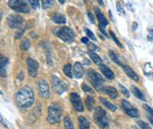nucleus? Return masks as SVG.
<instances>
[{
	"instance_id": "f257e3e1",
	"label": "nucleus",
	"mask_w": 153,
	"mask_h": 129,
	"mask_svg": "<svg viewBox=\"0 0 153 129\" xmlns=\"http://www.w3.org/2000/svg\"><path fill=\"white\" fill-rule=\"evenodd\" d=\"M34 93H33L32 89L29 87H24L15 94L14 96V103L16 106L22 109H27V108L31 107L34 103Z\"/></svg>"
},
{
	"instance_id": "f03ea898",
	"label": "nucleus",
	"mask_w": 153,
	"mask_h": 129,
	"mask_svg": "<svg viewBox=\"0 0 153 129\" xmlns=\"http://www.w3.org/2000/svg\"><path fill=\"white\" fill-rule=\"evenodd\" d=\"M62 118V108L58 104H52L48 108L47 120L50 124H58Z\"/></svg>"
},
{
	"instance_id": "7ed1b4c3",
	"label": "nucleus",
	"mask_w": 153,
	"mask_h": 129,
	"mask_svg": "<svg viewBox=\"0 0 153 129\" xmlns=\"http://www.w3.org/2000/svg\"><path fill=\"white\" fill-rule=\"evenodd\" d=\"M87 74H88V78L89 80H90V83H92L93 87L96 89H99V91L101 89V91H102L103 85H104V79H103V77L101 76L99 73H97L95 70H93V69L88 70Z\"/></svg>"
},
{
	"instance_id": "20e7f679",
	"label": "nucleus",
	"mask_w": 153,
	"mask_h": 129,
	"mask_svg": "<svg viewBox=\"0 0 153 129\" xmlns=\"http://www.w3.org/2000/svg\"><path fill=\"white\" fill-rule=\"evenodd\" d=\"M94 120L101 128H107L109 126L108 119H107V113L104 109L101 107L97 108L94 114Z\"/></svg>"
},
{
	"instance_id": "39448f33",
	"label": "nucleus",
	"mask_w": 153,
	"mask_h": 129,
	"mask_svg": "<svg viewBox=\"0 0 153 129\" xmlns=\"http://www.w3.org/2000/svg\"><path fill=\"white\" fill-rule=\"evenodd\" d=\"M8 5L14 11L22 12V13H29L30 12V7L26 0H9Z\"/></svg>"
},
{
	"instance_id": "423d86ee",
	"label": "nucleus",
	"mask_w": 153,
	"mask_h": 129,
	"mask_svg": "<svg viewBox=\"0 0 153 129\" xmlns=\"http://www.w3.org/2000/svg\"><path fill=\"white\" fill-rule=\"evenodd\" d=\"M57 36L61 39L62 41L67 43H73L75 41V34H74L73 30L67 26H62L57 31Z\"/></svg>"
},
{
	"instance_id": "0eeeda50",
	"label": "nucleus",
	"mask_w": 153,
	"mask_h": 129,
	"mask_svg": "<svg viewBox=\"0 0 153 129\" xmlns=\"http://www.w3.org/2000/svg\"><path fill=\"white\" fill-rule=\"evenodd\" d=\"M52 87H53V89H54L55 93H57L58 95L63 94L67 89L65 81L60 80V79H59L57 76H55V75L52 76Z\"/></svg>"
},
{
	"instance_id": "6e6552de",
	"label": "nucleus",
	"mask_w": 153,
	"mask_h": 129,
	"mask_svg": "<svg viewBox=\"0 0 153 129\" xmlns=\"http://www.w3.org/2000/svg\"><path fill=\"white\" fill-rule=\"evenodd\" d=\"M121 105H123V109H124V111H125V113L127 114V115H129L130 117L137 118L140 116L139 111H138L137 109H135L128 101L124 100V101L121 102Z\"/></svg>"
},
{
	"instance_id": "1a4fd4ad",
	"label": "nucleus",
	"mask_w": 153,
	"mask_h": 129,
	"mask_svg": "<svg viewBox=\"0 0 153 129\" xmlns=\"http://www.w3.org/2000/svg\"><path fill=\"white\" fill-rule=\"evenodd\" d=\"M24 19L20 15H9L7 17V24L9 26L10 28H18L22 26Z\"/></svg>"
},
{
	"instance_id": "9d476101",
	"label": "nucleus",
	"mask_w": 153,
	"mask_h": 129,
	"mask_svg": "<svg viewBox=\"0 0 153 129\" xmlns=\"http://www.w3.org/2000/svg\"><path fill=\"white\" fill-rule=\"evenodd\" d=\"M27 65H28V71L30 76L35 77L37 75V72H38L39 63L36 60H34V59L28 58L27 59Z\"/></svg>"
},
{
	"instance_id": "9b49d317",
	"label": "nucleus",
	"mask_w": 153,
	"mask_h": 129,
	"mask_svg": "<svg viewBox=\"0 0 153 129\" xmlns=\"http://www.w3.org/2000/svg\"><path fill=\"white\" fill-rule=\"evenodd\" d=\"M69 98H71V102L73 104L74 108L79 112H83L84 111V106H83L82 100H81V97L76 93H72L69 95Z\"/></svg>"
},
{
	"instance_id": "f8f14e48",
	"label": "nucleus",
	"mask_w": 153,
	"mask_h": 129,
	"mask_svg": "<svg viewBox=\"0 0 153 129\" xmlns=\"http://www.w3.org/2000/svg\"><path fill=\"white\" fill-rule=\"evenodd\" d=\"M38 89H39V93H40V96L43 98V99H47L49 98V85L47 83V81L45 80H40L38 83Z\"/></svg>"
},
{
	"instance_id": "ddd939ff",
	"label": "nucleus",
	"mask_w": 153,
	"mask_h": 129,
	"mask_svg": "<svg viewBox=\"0 0 153 129\" xmlns=\"http://www.w3.org/2000/svg\"><path fill=\"white\" fill-rule=\"evenodd\" d=\"M8 64V58L4 55L0 54V77H5L6 75V65Z\"/></svg>"
},
{
	"instance_id": "4468645a",
	"label": "nucleus",
	"mask_w": 153,
	"mask_h": 129,
	"mask_svg": "<svg viewBox=\"0 0 153 129\" xmlns=\"http://www.w3.org/2000/svg\"><path fill=\"white\" fill-rule=\"evenodd\" d=\"M99 66H100L101 72L104 74V76L106 77V78H108V79L114 78V73L112 72V70H111L108 66H106V65H104V64H100Z\"/></svg>"
},
{
	"instance_id": "2eb2a0df",
	"label": "nucleus",
	"mask_w": 153,
	"mask_h": 129,
	"mask_svg": "<svg viewBox=\"0 0 153 129\" xmlns=\"http://www.w3.org/2000/svg\"><path fill=\"white\" fill-rule=\"evenodd\" d=\"M123 68H124V71L126 72V74H127L130 78H132L133 80H135V81L139 80V76L136 74V72L129 66V65H123Z\"/></svg>"
},
{
	"instance_id": "dca6fc26",
	"label": "nucleus",
	"mask_w": 153,
	"mask_h": 129,
	"mask_svg": "<svg viewBox=\"0 0 153 129\" xmlns=\"http://www.w3.org/2000/svg\"><path fill=\"white\" fill-rule=\"evenodd\" d=\"M102 92H104L106 95H108L111 99H117V98L119 97V93H117V91L112 87H103Z\"/></svg>"
},
{
	"instance_id": "f3484780",
	"label": "nucleus",
	"mask_w": 153,
	"mask_h": 129,
	"mask_svg": "<svg viewBox=\"0 0 153 129\" xmlns=\"http://www.w3.org/2000/svg\"><path fill=\"white\" fill-rule=\"evenodd\" d=\"M95 11H96V16H97V19L99 21V26H107L108 24V21H107L106 17L101 13V11L99 10V8H95Z\"/></svg>"
},
{
	"instance_id": "a211bd4d",
	"label": "nucleus",
	"mask_w": 153,
	"mask_h": 129,
	"mask_svg": "<svg viewBox=\"0 0 153 129\" xmlns=\"http://www.w3.org/2000/svg\"><path fill=\"white\" fill-rule=\"evenodd\" d=\"M74 74L76 78H81L84 75V68H83V65L81 63L76 62L74 65Z\"/></svg>"
},
{
	"instance_id": "6ab92c4d",
	"label": "nucleus",
	"mask_w": 153,
	"mask_h": 129,
	"mask_svg": "<svg viewBox=\"0 0 153 129\" xmlns=\"http://www.w3.org/2000/svg\"><path fill=\"white\" fill-rule=\"evenodd\" d=\"M52 20L55 22V24H65L67 22V19H65V15L60 13H55L52 15Z\"/></svg>"
},
{
	"instance_id": "aec40b11",
	"label": "nucleus",
	"mask_w": 153,
	"mask_h": 129,
	"mask_svg": "<svg viewBox=\"0 0 153 129\" xmlns=\"http://www.w3.org/2000/svg\"><path fill=\"white\" fill-rule=\"evenodd\" d=\"M131 91H132V93L134 94V96L135 97H137V99H140V100H142V101H145V95H144L143 93H142L141 91H140L138 87H131Z\"/></svg>"
},
{
	"instance_id": "412c9836",
	"label": "nucleus",
	"mask_w": 153,
	"mask_h": 129,
	"mask_svg": "<svg viewBox=\"0 0 153 129\" xmlns=\"http://www.w3.org/2000/svg\"><path fill=\"white\" fill-rule=\"evenodd\" d=\"M99 100H100V102L101 103L104 105V107H106L107 109H109V110H111V111H117V107H115L114 105H113L112 103H110L109 101H107L106 99H104V98H102V97H100L99 98Z\"/></svg>"
},
{
	"instance_id": "4be33fe9",
	"label": "nucleus",
	"mask_w": 153,
	"mask_h": 129,
	"mask_svg": "<svg viewBox=\"0 0 153 129\" xmlns=\"http://www.w3.org/2000/svg\"><path fill=\"white\" fill-rule=\"evenodd\" d=\"M78 120H79V125H80V128H82V129H88L89 127H90L89 121L85 117H82V116H80V117L78 118Z\"/></svg>"
},
{
	"instance_id": "5701e85b",
	"label": "nucleus",
	"mask_w": 153,
	"mask_h": 129,
	"mask_svg": "<svg viewBox=\"0 0 153 129\" xmlns=\"http://www.w3.org/2000/svg\"><path fill=\"white\" fill-rule=\"evenodd\" d=\"M89 55H90V57H91V58H92V60L94 61V62L96 63L97 65L102 64V60H101V58L98 56V55L96 54V53L92 52V51L90 50V51H89Z\"/></svg>"
},
{
	"instance_id": "b1692460",
	"label": "nucleus",
	"mask_w": 153,
	"mask_h": 129,
	"mask_svg": "<svg viewBox=\"0 0 153 129\" xmlns=\"http://www.w3.org/2000/svg\"><path fill=\"white\" fill-rule=\"evenodd\" d=\"M86 105L88 107L89 110H93L94 109V105H95V101L92 97H88L86 99Z\"/></svg>"
},
{
	"instance_id": "393cba45",
	"label": "nucleus",
	"mask_w": 153,
	"mask_h": 129,
	"mask_svg": "<svg viewBox=\"0 0 153 129\" xmlns=\"http://www.w3.org/2000/svg\"><path fill=\"white\" fill-rule=\"evenodd\" d=\"M41 2H42L43 9H48V8H50L51 6L53 5V3H54L53 0H41Z\"/></svg>"
},
{
	"instance_id": "a878e982",
	"label": "nucleus",
	"mask_w": 153,
	"mask_h": 129,
	"mask_svg": "<svg viewBox=\"0 0 153 129\" xmlns=\"http://www.w3.org/2000/svg\"><path fill=\"white\" fill-rule=\"evenodd\" d=\"M63 123H65V128H67V129H73L74 128L73 121H72L69 117H65V119H63Z\"/></svg>"
},
{
	"instance_id": "bb28decb",
	"label": "nucleus",
	"mask_w": 153,
	"mask_h": 129,
	"mask_svg": "<svg viewBox=\"0 0 153 129\" xmlns=\"http://www.w3.org/2000/svg\"><path fill=\"white\" fill-rule=\"evenodd\" d=\"M63 72L65 73L67 77H72L73 76V73H72V65L71 64H67L63 67Z\"/></svg>"
},
{
	"instance_id": "cd10ccee",
	"label": "nucleus",
	"mask_w": 153,
	"mask_h": 129,
	"mask_svg": "<svg viewBox=\"0 0 153 129\" xmlns=\"http://www.w3.org/2000/svg\"><path fill=\"white\" fill-rule=\"evenodd\" d=\"M108 54H109V57H110L111 58V60L113 61V62H115L117 63V64H119V65H121V61L119 60V57H117V55L115 54L114 52H113V51H109L108 52Z\"/></svg>"
},
{
	"instance_id": "c85d7f7f",
	"label": "nucleus",
	"mask_w": 153,
	"mask_h": 129,
	"mask_svg": "<svg viewBox=\"0 0 153 129\" xmlns=\"http://www.w3.org/2000/svg\"><path fill=\"white\" fill-rule=\"evenodd\" d=\"M30 46H31V44L29 40H24L22 43H20V49H22V51H28Z\"/></svg>"
},
{
	"instance_id": "c756f323",
	"label": "nucleus",
	"mask_w": 153,
	"mask_h": 129,
	"mask_svg": "<svg viewBox=\"0 0 153 129\" xmlns=\"http://www.w3.org/2000/svg\"><path fill=\"white\" fill-rule=\"evenodd\" d=\"M29 4L33 9H37V8L40 7V2L39 0H29Z\"/></svg>"
},
{
	"instance_id": "7c9ffc66",
	"label": "nucleus",
	"mask_w": 153,
	"mask_h": 129,
	"mask_svg": "<svg viewBox=\"0 0 153 129\" xmlns=\"http://www.w3.org/2000/svg\"><path fill=\"white\" fill-rule=\"evenodd\" d=\"M82 89L85 92V93H90V94H93V89H91V87H89L88 85H86V83H83V85H82Z\"/></svg>"
},
{
	"instance_id": "2f4dec72",
	"label": "nucleus",
	"mask_w": 153,
	"mask_h": 129,
	"mask_svg": "<svg viewBox=\"0 0 153 129\" xmlns=\"http://www.w3.org/2000/svg\"><path fill=\"white\" fill-rule=\"evenodd\" d=\"M109 34H110V37L113 39V41H114V42H115V44H117V46H119V47H121H121H123V46H121V44L119 42V40H117V37H115L114 33H113L112 31H110V32H109Z\"/></svg>"
},
{
	"instance_id": "473e14b6",
	"label": "nucleus",
	"mask_w": 153,
	"mask_h": 129,
	"mask_svg": "<svg viewBox=\"0 0 153 129\" xmlns=\"http://www.w3.org/2000/svg\"><path fill=\"white\" fill-rule=\"evenodd\" d=\"M85 32H86L87 36H88L90 39H92L93 41H95V40H96V37H95L94 35H93V33L91 32V31L89 30V28H85Z\"/></svg>"
},
{
	"instance_id": "72a5a7b5",
	"label": "nucleus",
	"mask_w": 153,
	"mask_h": 129,
	"mask_svg": "<svg viewBox=\"0 0 153 129\" xmlns=\"http://www.w3.org/2000/svg\"><path fill=\"white\" fill-rule=\"evenodd\" d=\"M119 87H121V93H123L124 95L126 96V97H130V93H129V91H128V89H126V87H124L123 85H119Z\"/></svg>"
},
{
	"instance_id": "f704fd0d",
	"label": "nucleus",
	"mask_w": 153,
	"mask_h": 129,
	"mask_svg": "<svg viewBox=\"0 0 153 129\" xmlns=\"http://www.w3.org/2000/svg\"><path fill=\"white\" fill-rule=\"evenodd\" d=\"M143 108L146 110V111L148 112V113L150 114V115L153 116V109H151V108H150L149 106H148V105H145V104H144V105H143Z\"/></svg>"
},
{
	"instance_id": "c9c22d12",
	"label": "nucleus",
	"mask_w": 153,
	"mask_h": 129,
	"mask_svg": "<svg viewBox=\"0 0 153 129\" xmlns=\"http://www.w3.org/2000/svg\"><path fill=\"white\" fill-rule=\"evenodd\" d=\"M138 124H139V126L141 128H147V129L150 128V126L148 125V124H146L145 122H143V121H139V122H138Z\"/></svg>"
},
{
	"instance_id": "e433bc0d",
	"label": "nucleus",
	"mask_w": 153,
	"mask_h": 129,
	"mask_svg": "<svg viewBox=\"0 0 153 129\" xmlns=\"http://www.w3.org/2000/svg\"><path fill=\"white\" fill-rule=\"evenodd\" d=\"M24 32H25V28H20V31H18V33H16V35H15V39H20V37L24 35Z\"/></svg>"
},
{
	"instance_id": "4c0bfd02",
	"label": "nucleus",
	"mask_w": 153,
	"mask_h": 129,
	"mask_svg": "<svg viewBox=\"0 0 153 129\" xmlns=\"http://www.w3.org/2000/svg\"><path fill=\"white\" fill-rule=\"evenodd\" d=\"M88 17H89V19H90V21L92 22V24H94L95 18H94V15H93V13L91 11H88Z\"/></svg>"
},
{
	"instance_id": "58836bf2",
	"label": "nucleus",
	"mask_w": 153,
	"mask_h": 129,
	"mask_svg": "<svg viewBox=\"0 0 153 129\" xmlns=\"http://www.w3.org/2000/svg\"><path fill=\"white\" fill-rule=\"evenodd\" d=\"M0 123H1L3 126H5V127H7V126H8V125H7V123H6V121H5V120H4V118L2 117L1 114H0Z\"/></svg>"
},
{
	"instance_id": "ea45409f",
	"label": "nucleus",
	"mask_w": 153,
	"mask_h": 129,
	"mask_svg": "<svg viewBox=\"0 0 153 129\" xmlns=\"http://www.w3.org/2000/svg\"><path fill=\"white\" fill-rule=\"evenodd\" d=\"M117 11L119 12V13H121V14H125V11L123 10V8L119 6V3H117Z\"/></svg>"
},
{
	"instance_id": "a19ab883",
	"label": "nucleus",
	"mask_w": 153,
	"mask_h": 129,
	"mask_svg": "<svg viewBox=\"0 0 153 129\" xmlns=\"http://www.w3.org/2000/svg\"><path fill=\"white\" fill-rule=\"evenodd\" d=\"M99 28H100V31H101V32L103 33V34L105 35V36H107L106 32H105V30H104V26H99Z\"/></svg>"
},
{
	"instance_id": "79ce46f5",
	"label": "nucleus",
	"mask_w": 153,
	"mask_h": 129,
	"mask_svg": "<svg viewBox=\"0 0 153 129\" xmlns=\"http://www.w3.org/2000/svg\"><path fill=\"white\" fill-rule=\"evenodd\" d=\"M82 42L84 44H89V39L88 38H82Z\"/></svg>"
},
{
	"instance_id": "37998d69",
	"label": "nucleus",
	"mask_w": 153,
	"mask_h": 129,
	"mask_svg": "<svg viewBox=\"0 0 153 129\" xmlns=\"http://www.w3.org/2000/svg\"><path fill=\"white\" fill-rule=\"evenodd\" d=\"M97 2H98L100 5H104V2H103L102 0H97Z\"/></svg>"
},
{
	"instance_id": "c03bdc74",
	"label": "nucleus",
	"mask_w": 153,
	"mask_h": 129,
	"mask_svg": "<svg viewBox=\"0 0 153 129\" xmlns=\"http://www.w3.org/2000/svg\"><path fill=\"white\" fill-rule=\"evenodd\" d=\"M148 118H149V121L151 122L152 125H153V118H152V117H150V116H149V117H148Z\"/></svg>"
},
{
	"instance_id": "a18cd8bd",
	"label": "nucleus",
	"mask_w": 153,
	"mask_h": 129,
	"mask_svg": "<svg viewBox=\"0 0 153 129\" xmlns=\"http://www.w3.org/2000/svg\"><path fill=\"white\" fill-rule=\"evenodd\" d=\"M58 1H59V3L63 4V3H65V0H58Z\"/></svg>"
}]
</instances>
